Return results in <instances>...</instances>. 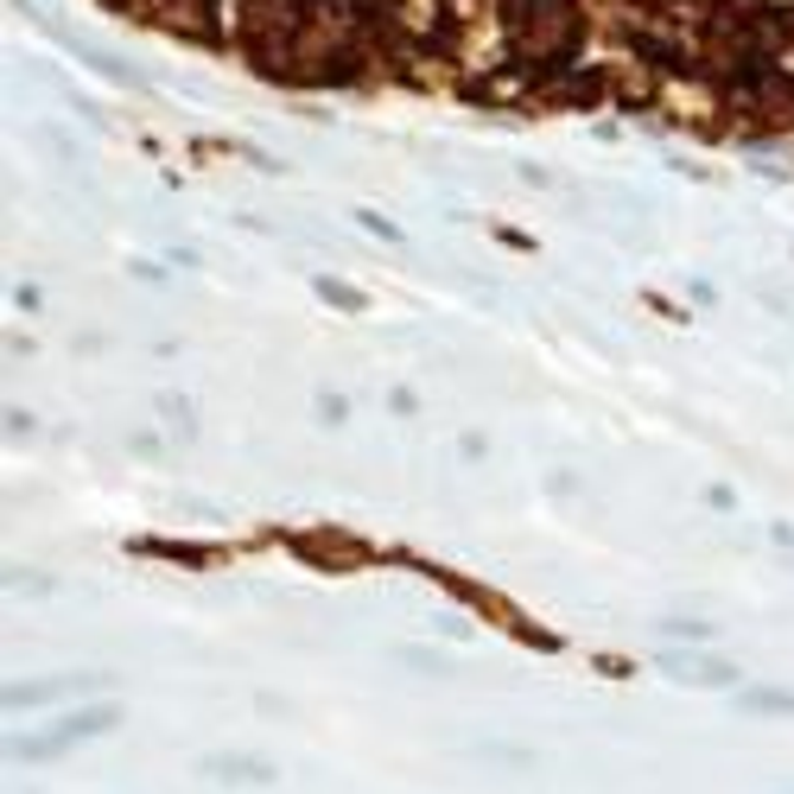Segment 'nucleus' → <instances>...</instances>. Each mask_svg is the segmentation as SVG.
I'll return each mask as SVG.
<instances>
[{"label": "nucleus", "instance_id": "nucleus-1", "mask_svg": "<svg viewBox=\"0 0 794 794\" xmlns=\"http://www.w3.org/2000/svg\"><path fill=\"white\" fill-rule=\"evenodd\" d=\"M115 725H122V712H115V705L64 712V718H52L45 731L20 737V757H26V763H45V757H58V750H77V744H90V737H109Z\"/></svg>", "mask_w": 794, "mask_h": 794}, {"label": "nucleus", "instance_id": "nucleus-2", "mask_svg": "<svg viewBox=\"0 0 794 794\" xmlns=\"http://www.w3.org/2000/svg\"><path fill=\"white\" fill-rule=\"evenodd\" d=\"M668 680H693V687H731L737 668L731 661H712V655H661Z\"/></svg>", "mask_w": 794, "mask_h": 794}, {"label": "nucleus", "instance_id": "nucleus-3", "mask_svg": "<svg viewBox=\"0 0 794 794\" xmlns=\"http://www.w3.org/2000/svg\"><path fill=\"white\" fill-rule=\"evenodd\" d=\"M216 782H274V769L268 763H248V757H223V763H211Z\"/></svg>", "mask_w": 794, "mask_h": 794}, {"label": "nucleus", "instance_id": "nucleus-4", "mask_svg": "<svg viewBox=\"0 0 794 794\" xmlns=\"http://www.w3.org/2000/svg\"><path fill=\"white\" fill-rule=\"evenodd\" d=\"M744 712H794V693H775V687H750V693H744Z\"/></svg>", "mask_w": 794, "mask_h": 794}]
</instances>
